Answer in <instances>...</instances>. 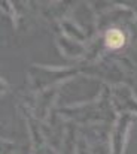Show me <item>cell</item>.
<instances>
[{
	"label": "cell",
	"mask_w": 137,
	"mask_h": 154,
	"mask_svg": "<svg viewBox=\"0 0 137 154\" xmlns=\"http://www.w3.org/2000/svg\"><path fill=\"white\" fill-rule=\"evenodd\" d=\"M106 44L110 48H119L124 45V35L118 30H110L106 35Z\"/></svg>",
	"instance_id": "cell-1"
}]
</instances>
